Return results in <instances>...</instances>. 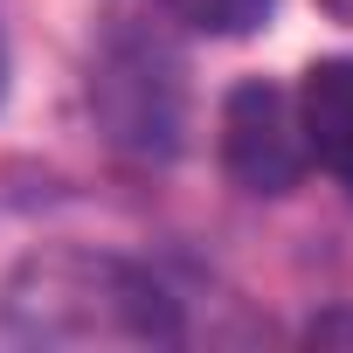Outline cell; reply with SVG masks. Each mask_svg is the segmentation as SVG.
<instances>
[{
    "label": "cell",
    "mask_w": 353,
    "mask_h": 353,
    "mask_svg": "<svg viewBox=\"0 0 353 353\" xmlns=\"http://www.w3.org/2000/svg\"><path fill=\"white\" fill-rule=\"evenodd\" d=\"M0 332L14 346H166L181 339L173 298L125 256L35 250L0 284Z\"/></svg>",
    "instance_id": "cell-1"
},
{
    "label": "cell",
    "mask_w": 353,
    "mask_h": 353,
    "mask_svg": "<svg viewBox=\"0 0 353 353\" xmlns=\"http://www.w3.org/2000/svg\"><path fill=\"white\" fill-rule=\"evenodd\" d=\"M0 97H8V35H0Z\"/></svg>",
    "instance_id": "cell-7"
},
{
    "label": "cell",
    "mask_w": 353,
    "mask_h": 353,
    "mask_svg": "<svg viewBox=\"0 0 353 353\" xmlns=\"http://www.w3.org/2000/svg\"><path fill=\"white\" fill-rule=\"evenodd\" d=\"M298 132L305 152L332 173V181L353 188V56H325L298 77Z\"/></svg>",
    "instance_id": "cell-3"
},
{
    "label": "cell",
    "mask_w": 353,
    "mask_h": 353,
    "mask_svg": "<svg viewBox=\"0 0 353 353\" xmlns=\"http://www.w3.org/2000/svg\"><path fill=\"white\" fill-rule=\"evenodd\" d=\"M305 159L312 152H305L291 90H277L263 77L236 83L229 104H222V166H229V181L250 188V194H291Z\"/></svg>",
    "instance_id": "cell-2"
},
{
    "label": "cell",
    "mask_w": 353,
    "mask_h": 353,
    "mask_svg": "<svg viewBox=\"0 0 353 353\" xmlns=\"http://www.w3.org/2000/svg\"><path fill=\"white\" fill-rule=\"evenodd\" d=\"M319 8H325L332 21H346V28H353V0H319Z\"/></svg>",
    "instance_id": "cell-6"
},
{
    "label": "cell",
    "mask_w": 353,
    "mask_h": 353,
    "mask_svg": "<svg viewBox=\"0 0 353 353\" xmlns=\"http://www.w3.org/2000/svg\"><path fill=\"white\" fill-rule=\"evenodd\" d=\"M305 346H353V305H332L305 325Z\"/></svg>",
    "instance_id": "cell-5"
},
{
    "label": "cell",
    "mask_w": 353,
    "mask_h": 353,
    "mask_svg": "<svg viewBox=\"0 0 353 353\" xmlns=\"http://www.w3.org/2000/svg\"><path fill=\"white\" fill-rule=\"evenodd\" d=\"M166 14L194 35H256L277 14V0H166Z\"/></svg>",
    "instance_id": "cell-4"
}]
</instances>
